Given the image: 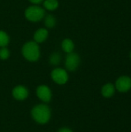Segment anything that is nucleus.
I'll use <instances>...</instances> for the list:
<instances>
[{"label":"nucleus","instance_id":"nucleus-11","mask_svg":"<svg viewBox=\"0 0 131 132\" xmlns=\"http://www.w3.org/2000/svg\"><path fill=\"white\" fill-rule=\"evenodd\" d=\"M115 86L111 83H107L101 89V94L102 95L106 98H110L112 96H113L115 93Z\"/></svg>","mask_w":131,"mask_h":132},{"label":"nucleus","instance_id":"nucleus-16","mask_svg":"<svg viewBox=\"0 0 131 132\" xmlns=\"http://www.w3.org/2000/svg\"><path fill=\"white\" fill-rule=\"evenodd\" d=\"M10 56V51L6 47H1L0 48V60H5L8 59Z\"/></svg>","mask_w":131,"mask_h":132},{"label":"nucleus","instance_id":"nucleus-18","mask_svg":"<svg viewBox=\"0 0 131 132\" xmlns=\"http://www.w3.org/2000/svg\"><path fill=\"white\" fill-rule=\"evenodd\" d=\"M58 132H73L70 129H69V128H61L59 131Z\"/></svg>","mask_w":131,"mask_h":132},{"label":"nucleus","instance_id":"nucleus-2","mask_svg":"<svg viewBox=\"0 0 131 132\" xmlns=\"http://www.w3.org/2000/svg\"><path fill=\"white\" fill-rule=\"evenodd\" d=\"M32 117L39 124H46L51 118L50 108L46 104H38L32 110Z\"/></svg>","mask_w":131,"mask_h":132},{"label":"nucleus","instance_id":"nucleus-4","mask_svg":"<svg viewBox=\"0 0 131 132\" xmlns=\"http://www.w3.org/2000/svg\"><path fill=\"white\" fill-rule=\"evenodd\" d=\"M80 56L78 53L75 52L66 53L65 57V67L68 71H75L80 67Z\"/></svg>","mask_w":131,"mask_h":132},{"label":"nucleus","instance_id":"nucleus-9","mask_svg":"<svg viewBox=\"0 0 131 132\" xmlns=\"http://www.w3.org/2000/svg\"><path fill=\"white\" fill-rule=\"evenodd\" d=\"M49 36V31L46 28H39L36 30L33 35V40L38 44L44 43Z\"/></svg>","mask_w":131,"mask_h":132},{"label":"nucleus","instance_id":"nucleus-19","mask_svg":"<svg viewBox=\"0 0 131 132\" xmlns=\"http://www.w3.org/2000/svg\"><path fill=\"white\" fill-rule=\"evenodd\" d=\"M130 60H131V51H130Z\"/></svg>","mask_w":131,"mask_h":132},{"label":"nucleus","instance_id":"nucleus-13","mask_svg":"<svg viewBox=\"0 0 131 132\" xmlns=\"http://www.w3.org/2000/svg\"><path fill=\"white\" fill-rule=\"evenodd\" d=\"M43 20H44V25L46 29H53L56 25V18L52 14L45 15Z\"/></svg>","mask_w":131,"mask_h":132},{"label":"nucleus","instance_id":"nucleus-7","mask_svg":"<svg viewBox=\"0 0 131 132\" xmlns=\"http://www.w3.org/2000/svg\"><path fill=\"white\" fill-rule=\"evenodd\" d=\"M36 96L43 102L48 103L52 98V92L46 85H40L36 88Z\"/></svg>","mask_w":131,"mask_h":132},{"label":"nucleus","instance_id":"nucleus-15","mask_svg":"<svg viewBox=\"0 0 131 132\" xmlns=\"http://www.w3.org/2000/svg\"><path fill=\"white\" fill-rule=\"evenodd\" d=\"M10 42V37L8 34L3 31L0 30V48L1 47H6Z\"/></svg>","mask_w":131,"mask_h":132},{"label":"nucleus","instance_id":"nucleus-14","mask_svg":"<svg viewBox=\"0 0 131 132\" xmlns=\"http://www.w3.org/2000/svg\"><path fill=\"white\" fill-rule=\"evenodd\" d=\"M62 60V56L59 52H53L49 57V63L52 66H57Z\"/></svg>","mask_w":131,"mask_h":132},{"label":"nucleus","instance_id":"nucleus-1","mask_svg":"<svg viewBox=\"0 0 131 132\" xmlns=\"http://www.w3.org/2000/svg\"><path fill=\"white\" fill-rule=\"evenodd\" d=\"M21 53L22 56L29 62L38 61L41 56L39 45L34 40H30L25 43L22 47Z\"/></svg>","mask_w":131,"mask_h":132},{"label":"nucleus","instance_id":"nucleus-8","mask_svg":"<svg viewBox=\"0 0 131 132\" xmlns=\"http://www.w3.org/2000/svg\"><path fill=\"white\" fill-rule=\"evenodd\" d=\"M12 96L16 100L22 101V100H25L28 97L29 91L25 87L22 86V85H19V86H16L12 90Z\"/></svg>","mask_w":131,"mask_h":132},{"label":"nucleus","instance_id":"nucleus-17","mask_svg":"<svg viewBox=\"0 0 131 132\" xmlns=\"http://www.w3.org/2000/svg\"><path fill=\"white\" fill-rule=\"evenodd\" d=\"M44 0H29V2H31L32 5H39L42 3Z\"/></svg>","mask_w":131,"mask_h":132},{"label":"nucleus","instance_id":"nucleus-5","mask_svg":"<svg viewBox=\"0 0 131 132\" xmlns=\"http://www.w3.org/2000/svg\"><path fill=\"white\" fill-rule=\"evenodd\" d=\"M51 78L52 80L58 84H65L69 80V74L66 70L56 67L53 69L51 72Z\"/></svg>","mask_w":131,"mask_h":132},{"label":"nucleus","instance_id":"nucleus-3","mask_svg":"<svg viewBox=\"0 0 131 132\" xmlns=\"http://www.w3.org/2000/svg\"><path fill=\"white\" fill-rule=\"evenodd\" d=\"M25 19L32 22H38L43 19L46 15V10L39 5H32L27 7L24 12Z\"/></svg>","mask_w":131,"mask_h":132},{"label":"nucleus","instance_id":"nucleus-10","mask_svg":"<svg viewBox=\"0 0 131 132\" xmlns=\"http://www.w3.org/2000/svg\"><path fill=\"white\" fill-rule=\"evenodd\" d=\"M61 49L66 53H69L74 52L75 43L72 39H70L69 38H66L61 43Z\"/></svg>","mask_w":131,"mask_h":132},{"label":"nucleus","instance_id":"nucleus-12","mask_svg":"<svg viewBox=\"0 0 131 132\" xmlns=\"http://www.w3.org/2000/svg\"><path fill=\"white\" fill-rule=\"evenodd\" d=\"M59 5L58 0H44L42 2V6L45 10L54 11L58 9Z\"/></svg>","mask_w":131,"mask_h":132},{"label":"nucleus","instance_id":"nucleus-6","mask_svg":"<svg viewBox=\"0 0 131 132\" xmlns=\"http://www.w3.org/2000/svg\"><path fill=\"white\" fill-rule=\"evenodd\" d=\"M114 86L120 92H127L131 89V78L128 76H121L117 80Z\"/></svg>","mask_w":131,"mask_h":132}]
</instances>
